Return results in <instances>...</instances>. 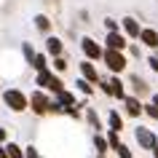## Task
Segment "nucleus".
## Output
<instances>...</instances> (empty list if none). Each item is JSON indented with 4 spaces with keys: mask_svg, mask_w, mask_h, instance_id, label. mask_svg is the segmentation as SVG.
Segmentation results:
<instances>
[{
    "mask_svg": "<svg viewBox=\"0 0 158 158\" xmlns=\"http://www.w3.org/2000/svg\"><path fill=\"white\" fill-rule=\"evenodd\" d=\"M102 59H105V64H107L110 73H123L126 70V56H123V51H113V48H105V54H102Z\"/></svg>",
    "mask_w": 158,
    "mask_h": 158,
    "instance_id": "3",
    "label": "nucleus"
},
{
    "mask_svg": "<svg viewBox=\"0 0 158 158\" xmlns=\"http://www.w3.org/2000/svg\"><path fill=\"white\" fill-rule=\"evenodd\" d=\"M46 51H48L51 56H62V54H64V46H62V40H59V38H54V35H51L48 40H46Z\"/></svg>",
    "mask_w": 158,
    "mask_h": 158,
    "instance_id": "14",
    "label": "nucleus"
},
{
    "mask_svg": "<svg viewBox=\"0 0 158 158\" xmlns=\"http://www.w3.org/2000/svg\"><path fill=\"white\" fill-rule=\"evenodd\" d=\"M6 142H8V129L0 126V145H6Z\"/></svg>",
    "mask_w": 158,
    "mask_h": 158,
    "instance_id": "30",
    "label": "nucleus"
},
{
    "mask_svg": "<svg viewBox=\"0 0 158 158\" xmlns=\"http://www.w3.org/2000/svg\"><path fill=\"white\" fill-rule=\"evenodd\" d=\"M32 67L38 70V73L48 70V59H46V54H35V59H32Z\"/></svg>",
    "mask_w": 158,
    "mask_h": 158,
    "instance_id": "19",
    "label": "nucleus"
},
{
    "mask_svg": "<svg viewBox=\"0 0 158 158\" xmlns=\"http://www.w3.org/2000/svg\"><path fill=\"white\" fill-rule=\"evenodd\" d=\"M81 78H86L89 83H99V73H97V67H94L89 59L81 62Z\"/></svg>",
    "mask_w": 158,
    "mask_h": 158,
    "instance_id": "10",
    "label": "nucleus"
},
{
    "mask_svg": "<svg viewBox=\"0 0 158 158\" xmlns=\"http://www.w3.org/2000/svg\"><path fill=\"white\" fill-rule=\"evenodd\" d=\"M99 89L107 97H115V99H126L129 94H126V89H123V81L121 78H110V81H99Z\"/></svg>",
    "mask_w": 158,
    "mask_h": 158,
    "instance_id": "6",
    "label": "nucleus"
},
{
    "mask_svg": "<svg viewBox=\"0 0 158 158\" xmlns=\"http://www.w3.org/2000/svg\"><path fill=\"white\" fill-rule=\"evenodd\" d=\"M148 64H150V70H156V73H158V56H150Z\"/></svg>",
    "mask_w": 158,
    "mask_h": 158,
    "instance_id": "31",
    "label": "nucleus"
},
{
    "mask_svg": "<svg viewBox=\"0 0 158 158\" xmlns=\"http://www.w3.org/2000/svg\"><path fill=\"white\" fill-rule=\"evenodd\" d=\"M105 43H107V48H113V51H123L126 46H129V40H126V35H121V32H107Z\"/></svg>",
    "mask_w": 158,
    "mask_h": 158,
    "instance_id": "8",
    "label": "nucleus"
},
{
    "mask_svg": "<svg viewBox=\"0 0 158 158\" xmlns=\"http://www.w3.org/2000/svg\"><path fill=\"white\" fill-rule=\"evenodd\" d=\"M0 97H3V105L11 113H24V110H30V97L22 89H3Z\"/></svg>",
    "mask_w": 158,
    "mask_h": 158,
    "instance_id": "1",
    "label": "nucleus"
},
{
    "mask_svg": "<svg viewBox=\"0 0 158 158\" xmlns=\"http://www.w3.org/2000/svg\"><path fill=\"white\" fill-rule=\"evenodd\" d=\"M121 27H123L126 38H139V32H142L139 22H137V19H134V16H126L123 22H121Z\"/></svg>",
    "mask_w": 158,
    "mask_h": 158,
    "instance_id": "11",
    "label": "nucleus"
},
{
    "mask_svg": "<svg viewBox=\"0 0 158 158\" xmlns=\"http://www.w3.org/2000/svg\"><path fill=\"white\" fill-rule=\"evenodd\" d=\"M86 121H89V123H91V129L97 134L102 131V121H99V115H97V110H91V107H86Z\"/></svg>",
    "mask_w": 158,
    "mask_h": 158,
    "instance_id": "15",
    "label": "nucleus"
},
{
    "mask_svg": "<svg viewBox=\"0 0 158 158\" xmlns=\"http://www.w3.org/2000/svg\"><path fill=\"white\" fill-rule=\"evenodd\" d=\"M131 83H134V89H137V91H148V86H145V81H142V78H139V75H134V78H131Z\"/></svg>",
    "mask_w": 158,
    "mask_h": 158,
    "instance_id": "26",
    "label": "nucleus"
},
{
    "mask_svg": "<svg viewBox=\"0 0 158 158\" xmlns=\"http://www.w3.org/2000/svg\"><path fill=\"white\" fill-rule=\"evenodd\" d=\"M115 153H118V158H134V156H131V150H129V145H123V142L115 148Z\"/></svg>",
    "mask_w": 158,
    "mask_h": 158,
    "instance_id": "24",
    "label": "nucleus"
},
{
    "mask_svg": "<svg viewBox=\"0 0 158 158\" xmlns=\"http://www.w3.org/2000/svg\"><path fill=\"white\" fill-rule=\"evenodd\" d=\"M56 102L62 105V110H67V107H73V105H78V102H75V97H73L70 91H59V94H56Z\"/></svg>",
    "mask_w": 158,
    "mask_h": 158,
    "instance_id": "16",
    "label": "nucleus"
},
{
    "mask_svg": "<svg viewBox=\"0 0 158 158\" xmlns=\"http://www.w3.org/2000/svg\"><path fill=\"white\" fill-rule=\"evenodd\" d=\"M51 102L46 94H43V89H38V91L30 94V110H32L35 115H46V113H51Z\"/></svg>",
    "mask_w": 158,
    "mask_h": 158,
    "instance_id": "5",
    "label": "nucleus"
},
{
    "mask_svg": "<svg viewBox=\"0 0 158 158\" xmlns=\"http://www.w3.org/2000/svg\"><path fill=\"white\" fill-rule=\"evenodd\" d=\"M153 156H156V158H158V145H156V150H153Z\"/></svg>",
    "mask_w": 158,
    "mask_h": 158,
    "instance_id": "34",
    "label": "nucleus"
},
{
    "mask_svg": "<svg viewBox=\"0 0 158 158\" xmlns=\"http://www.w3.org/2000/svg\"><path fill=\"white\" fill-rule=\"evenodd\" d=\"M123 107H126V113H129L131 118H137V115H142V113H145V105H142L137 97H131V94L123 99Z\"/></svg>",
    "mask_w": 158,
    "mask_h": 158,
    "instance_id": "9",
    "label": "nucleus"
},
{
    "mask_svg": "<svg viewBox=\"0 0 158 158\" xmlns=\"http://www.w3.org/2000/svg\"><path fill=\"white\" fill-rule=\"evenodd\" d=\"M105 30L107 32H118V22L115 19H105Z\"/></svg>",
    "mask_w": 158,
    "mask_h": 158,
    "instance_id": "28",
    "label": "nucleus"
},
{
    "mask_svg": "<svg viewBox=\"0 0 158 158\" xmlns=\"http://www.w3.org/2000/svg\"><path fill=\"white\" fill-rule=\"evenodd\" d=\"M81 51H83V56L89 59V62H97V59H102V54H105V48H102L94 38H83V40H81Z\"/></svg>",
    "mask_w": 158,
    "mask_h": 158,
    "instance_id": "7",
    "label": "nucleus"
},
{
    "mask_svg": "<svg viewBox=\"0 0 158 158\" xmlns=\"http://www.w3.org/2000/svg\"><path fill=\"white\" fill-rule=\"evenodd\" d=\"M24 153H27V158H43V156H40V150L32 148V145H30V148H24Z\"/></svg>",
    "mask_w": 158,
    "mask_h": 158,
    "instance_id": "29",
    "label": "nucleus"
},
{
    "mask_svg": "<svg viewBox=\"0 0 158 158\" xmlns=\"http://www.w3.org/2000/svg\"><path fill=\"white\" fill-rule=\"evenodd\" d=\"M139 40L145 43L148 48H158V32H156V30H150V27H142Z\"/></svg>",
    "mask_w": 158,
    "mask_h": 158,
    "instance_id": "12",
    "label": "nucleus"
},
{
    "mask_svg": "<svg viewBox=\"0 0 158 158\" xmlns=\"http://www.w3.org/2000/svg\"><path fill=\"white\" fill-rule=\"evenodd\" d=\"M35 27H38V30H40V32H48L51 30V22H48V16H35Z\"/></svg>",
    "mask_w": 158,
    "mask_h": 158,
    "instance_id": "20",
    "label": "nucleus"
},
{
    "mask_svg": "<svg viewBox=\"0 0 158 158\" xmlns=\"http://www.w3.org/2000/svg\"><path fill=\"white\" fill-rule=\"evenodd\" d=\"M22 51H24V59L30 62V64H32V59H35V51H32V46H30V43H24V46H22Z\"/></svg>",
    "mask_w": 158,
    "mask_h": 158,
    "instance_id": "27",
    "label": "nucleus"
},
{
    "mask_svg": "<svg viewBox=\"0 0 158 158\" xmlns=\"http://www.w3.org/2000/svg\"><path fill=\"white\" fill-rule=\"evenodd\" d=\"M51 67H54V73H64L67 70V59L64 56H54V64Z\"/></svg>",
    "mask_w": 158,
    "mask_h": 158,
    "instance_id": "22",
    "label": "nucleus"
},
{
    "mask_svg": "<svg viewBox=\"0 0 158 158\" xmlns=\"http://www.w3.org/2000/svg\"><path fill=\"white\" fill-rule=\"evenodd\" d=\"M145 115H150L153 121H158V107L153 105V102H148V105H145Z\"/></svg>",
    "mask_w": 158,
    "mask_h": 158,
    "instance_id": "25",
    "label": "nucleus"
},
{
    "mask_svg": "<svg viewBox=\"0 0 158 158\" xmlns=\"http://www.w3.org/2000/svg\"><path fill=\"white\" fill-rule=\"evenodd\" d=\"M75 86H78V89H81V91H83L86 97H89V94H94V86L89 83V81H86V78H78V83H75Z\"/></svg>",
    "mask_w": 158,
    "mask_h": 158,
    "instance_id": "21",
    "label": "nucleus"
},
{
    "mask_svg": "<svg viewBox=\"0 0 158 158\" xmlns=\"http://www.w3.org/2000/svg\"><path fill=\"white\" fill-rule=\"evenodd\" d=\"M94 148H97V153H107L110 150V145H107V137L105 134H94Z\"/></svg>",
    "mask_w": 158,
    "mask_h": 158,
    "instance_id": "18",
    "label": "nucleus"
},
{
    "mask_svg": "<svg viewBox=\"0 0 158 158\" xmlns=\"http://www.w3.org/2000/svg\"><path fill=\"white\" fill-rule=\"evenodd\" d=\"M35 83H38V86H43V89H48V91H54V94L64 91V83L59 81V75L54 73V70H43V73H38Z\"/></svg>",
    "mask_w": 158,
    "mask_h": 158,
    "instance_id": "2",
    "label": "nucleus"
},
{
    "mask_svg": "<svg viewBox=\"0 0 158 158\" xmlns=\"http://www.w3.org/2000/svg\"><path fill=\"white\" fill-rule=\"evenodd\" d=\"M153 105H156V107H158V94H153Z\"/></svg>",
    "mask_w": 158,
    "mask_h": 158,
    "instance_id": "33",
    "label": "nucleus"
},
{
    "mask_svg": "<svg viewBox=\"0 0 158 158\" xmlns=\"http://www.w3.org/2000/svg\"><path fill=\"white\" fill-rule=\"evenodd\" d=\"M0 158H8V150H6V145H0Z\"/></svg>",
    "mask_w": 158,
    "mask_h": 158,
    "instance_id": "32",
    "label": "nucleus"
},
{
    "mask_svg": "<svg viewBox=\"0 0 158 158\" xmlns=\"http://www.w3.org/2000/svg\"><path fill=\"white\" fill-rule=\"evenodd\" d=\"M107 145H110V150H115L118 145H121V139H118V131H110V129H107Z\"/></svg>",
    "mask_w": 158,
    "mask_h": 158,
    "instance_id": "23",
    "label": "nucleus"
},
{
    "mask_svg": "<svg viewBox=\"0 0 158 158\" xmlns=\"http://www.w3.org/2000/svg\"><path fill=\"white\" fill-rule=\"evenodd\" d=\"M6 150H8V158H27V153L22 150L19 142H6Z\"/></svg>",
    "mask_w": 158,
    "mask_h": 158,
    "instance_id": "17",
    "label": "nucleus"
},
{
    "mask_svg": "<svg viewBox=\"0 0 158 158\" xmlns=\"http://www.w3.org/2000/svg\"><path fill=\"white\" fill-rule=\"evenodd\" d=\"M107 126H110V131H123V118H121V113L118 110H110L107 113Z\"/></svg>",
    "mask_w": 158,
    "mask_h": 158,
    "instance_id": "13",
    "label": "nucleus"
},
{
    "mask_svg": "<svg viewBox=\"0 0 158 158\" xmlns=\"http://www.w3.org/2000/svg\"><path fill=\"white\" fill-rule=\"evenodd\" d=\"M105 156H107V153H99V158H105Z\"/></svg>",
    "mask_w": 158,
    "mask_h": 158,
    "instance_id": "35",
    "label": "nucleus"
},
{
    "mask_svg": "<svg viewBox=\"0 0 158 158\" xmlns=\"http://www.w3.org/2000/svg\"><path fill=\"white\" fill-rule=\"evenodd\" d=\"M134 139H137V145H139L142 150H156V145H158L156 131L148 129V126H137V129H134Z\"/></svg>",
    "mask_w": 158,
    "mask_h": 158,
    "instance_id": "4",
    "label": "nucleus"
}]
</instances>
